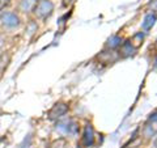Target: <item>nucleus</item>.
Segmentation results:
<instances>
[{
	"mask_svg": "<svg viewBox=\"0 0 157 148\" xmlns=\"http://www.w3.org/2000/svg\"><path fill=\"white\" fill-rule=\"evenodd\" d=\"M149 8L152 9V11L157 12V0H152V2L149 3Z\"/></svg>",
	"mask_w": 157,
	"mask_h": 148,
	"instance_id": "nucleus-14",
	"label": "nucleus"
},
{
	"mask_svg": "<svg viewBox=\"0 0 157 148\" xmlns=\"http://www.w3.org/2000/svg\"><path fill=\"white\" fill-rule=\"evenodd\" d=\"M68 113V105L67 103H63V102H58L55 103L50 111H48V118L50 119H60V118H63L66 114Z\"/></svg>",
	"mask_w": 157,
	"mask_h": 148,
	"instance_id": "nucleus-3",
	"label": "nucleus"
},
{
	"mask_svg": "<svg viewBox=\"0 0 157 148\" xmlns=\"http://www.w3.org/2000/svg\"><path fill=\"white\" fill-rule=\"evenodd\" d=\"M156 20H157V16L155 13H148L144 17V21H143V24H141V26H143V29L145 32H148L153 28V25L156 24Z\"/></svg>",
	"mask_w": 157,
	"mask_h": 148,
	"instance_id": "nucleus-8",
	"label": "nucleus"
},
{
	"mask_svg": "<svg viewBox=\"0 0 157 148\" xmlns=\"http://www.w3.org/2000/svg\"><path fill=\"white\" fill-rule=\"evenodd\" d=\"M0 22L7 29H16L21 25V18L18 17L17 13L11 11H4L0 13Z\"/></svg>",
	"mask_w": 157,
	"mask_h": 148,
	"instance_id": "nucleus-2",
	"label": "nucleus"
},
{
	"mask_svg": "<svg viewBox=\"0 0 157 148\" xmlns=\"http://www.w3.org/2000/svg\"><path fill=\"white\" fill-rule=\"evenodd\" d=\"M37 29H38L37 24H36V22H30V24H29V25H28V28H26V32H28V33L32 36V34H34V33L37 32Z\"/></svg>",
	"mask_w": 157,
	"mask_h": 148,
	"instance_id": "nucleus-12",
	"label": "nucleus"
},
{
	"mask_svg": "<svg viewBox=\"0 0 157 148\" xmlns=\"http://www.w3.org/2000/svg\"><path fill=\"white\" fill-rule=\"evenodd\" d=\"M37 3L38 0H20V11L24 13L32 12Z\"/></svg>",
	"mask_w": 157,
	"mask_h": 148,
	"instance_id": "nucleus-7",
	"label": "nucleus"
},
{
	"mask_svg": "<svg viewBox=\"0 0 157 148\" xmlns=\"http://www.w3.org/2000/svg\"><path fill=\"white\" fill-rule=\"evenodd\" d=\"M3 46H4V38H3L2 36H0V50L3 49Z\"/></svg>",
	"mask_w": 157,
	"mask_h": 148,
	"instance_id": "nucleus-16",
	"label": "nucleus"
},
{
	"mask_svg": "<svg viewBox=\"0 0 157 148\" xmlns=\"http://www.w3.org/2000/svg\"><path fill=\"white\" fill-rule=\"evenodd\" d=\"M149 122H157V111H155L153 114H151V117L148 118Z\"/></svg>",
	"mask_w": 157,
	"mask_h": 148,
	"instance_id": "nucleus-15",
	"label": "nucleus"
},
{
	"mask_svg": "<svg viewBox=\"0 0 157 148\" xmlns=\"http://www.w3.org/2000/svg\"><path fill=\"white\" fill-rule=\"evenodd\" d=\"M153 146H155V148H157V138L155 139V143H153Z\"/></svg>",
	"mask_w": 157,
	"mask_h": 148,
	"instance_id": "nucleus-17",
	"label": "nucleus"
},
{
	"mask_svg": "<svg viewBox=\"0 0 157 148\" xmlns=\"http://www.w3.org/2000/svg\"><path fill=\"white\" fill-rule=\"evenodd\" d=\"M122 38L119 36H113L110 37L109 39H107V42H106V47H109L110 50H114V49H118L121 45H122Z\"/></svg>",
	"mask_w": 157,
	"mask_h": 148,
	"instance_id": "nucleus-10",
	"label": "nucleus"
},
{
	"mask_svg": "<svg viewBox=\"0 0 157 148\" xmlns=\"http://www.w3.org/2000/svg\"><path fill=\"white\" fill-rule=\"evenodd\" d=\"M94 143V131L90 125H86L84 129V134H82V144L84 147H92Z\"/></svg>",
	"mask_w": 157,
	"mask_h": 148,
	"instance_id": "nucleus-5",
	"label": "nucleus"
},
{
	"mask_svg": "<svg viewBox=\"0 0 157 148\" xmlns=\"http://www.w3.org/2000/svg\"><path fill=\"white\" fill-rule=\"evenodd\" d=\"M34 16L39 20H47L54 13V3L51 0H38L33 9Z\"/></svg>",
	"mask_w": 157,
	"mask_h": 148,
	"instance_id": "nucleus-1",
	"label": "nucleus"
},
{
	"mask_svg": "<svg viewBox=\"0 0 157 148\" xmlns=\"http://www.w3.org/2000/svg\"><path fill=\"white\" fill-rule=\"evenodd\" d=\"M11 62V55L8 53H2L0 54V75L7 70V67Z\"/></svg>",
	"mask_w": 157,
	"mask_h": 148,
	"instance_id": "nucleus-11",
	"label": "nucleus"
},
{
	"mask_svg": "<svg viewBox=\"0 0 157 148\" xmlns=\"http://www.w3.org/2000/svg\"><path fill=\"white\" fill-rule=\"evenodd\" d=\"M56 129L60 130L62 132H64V134L75 135L76 132L78 131V125L75 121H72V119H66V121L59 122L56 125Z\"/></svg>",
	"mask_w": 157,
	"mask_h": 148,
	"instance_id": "nucleus-4",
	"label": "nucleus"
},
{
	"mask_svg": "<svg viewBox=\"0 0 157 148\" xmlns=\"http://www.w3.org/2000/svg\"><path fill=\"white\" fill-rule=\"evenodd\" d=\"M119 47H121V53H119V54H121V55L123 56V58H127V56L134 55V53H135V47H134V45H132V42H131V41H126V42H123Z\"/></svg>",
	"mask_w": 157,
	"mask_h": 148,
	"instance_id": "nucleus-6",
	"label": "nucleus"
},
{
	"mask_svg": "<svg viewBox=\"0 0 157 148\" xmlns=\"http://www.w3.org/2000/svg\"><path fill=\"white\" fill-rule=\"evenodd\" d=\"M11 2L12 0H0V13L4 12V9L11 6Z\"/></svg>",
	"mask_w": 157,
	"mask_h": 148,
	"instance_id": "nucleus-13",
	"label": "nucleus"
},
{
	"mask_svg": "<svg viewBox=\"0 0 157 148\" xmlns=\"http://www.w3.org/2000/svg\"><path fill=\"white\" fill-rule=\"evenodd\" d=\"M149 122V121H148ZM157 122H149V123H147V125L144 126V129H143V135L144 138H147V139H149V138L152 136H155L156 135V132H157V125H156Z\"/></svg>",
	"mask_w": 157,
	"mask_h": 148,
	"instance_id": "nucleus-9",
	"label": "nucleus"
}]
</instances>
